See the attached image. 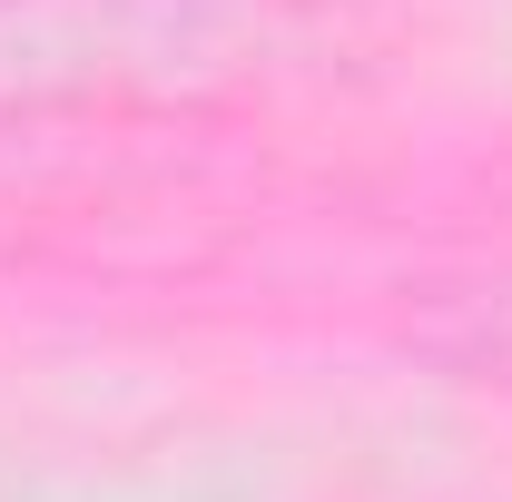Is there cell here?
<instances>
[{"instance_id": "1", "label": "cell", "mask_w": 512, "mask_h": 502, "mask_svg": "<svg viewBox=\"0 0 512 502\" xmlns=\"http://www.w3.org/2000/svg\"><path fill=\"white\" fill-rule=\"evenodd\" d=\"M473 365H493V375H512V286L503 296H483V315H473V345H463Z\"/></svg>"}]
</instances>
